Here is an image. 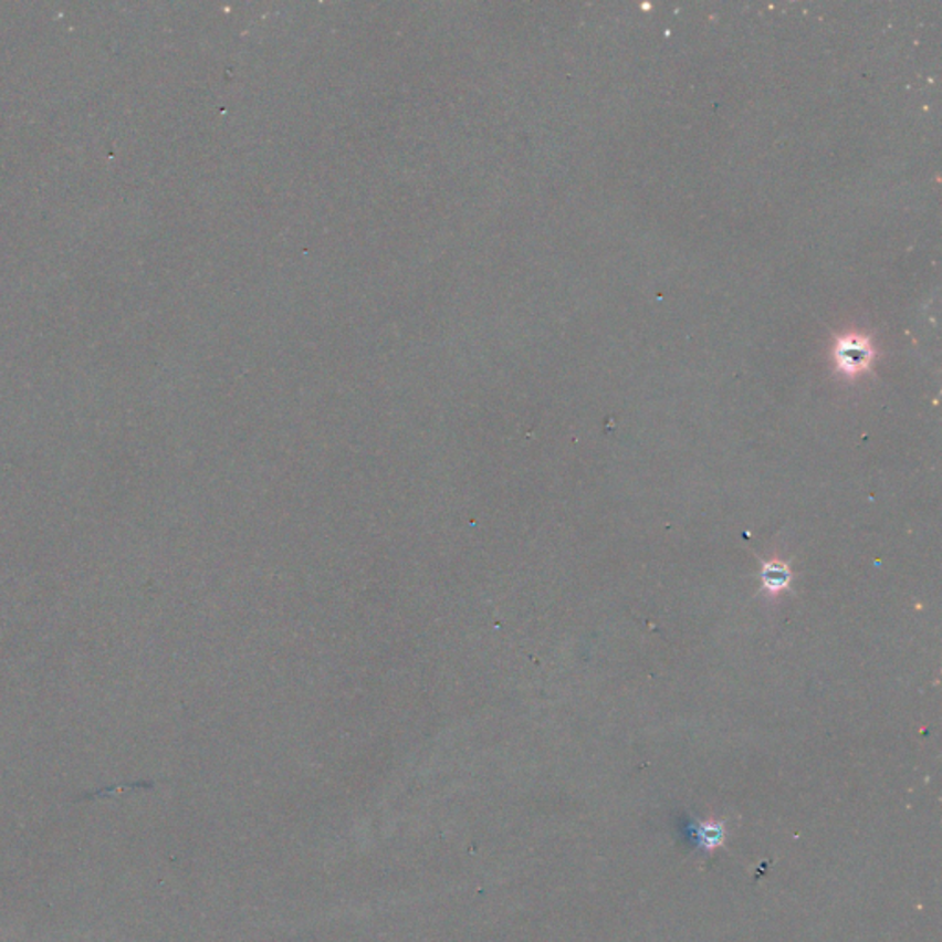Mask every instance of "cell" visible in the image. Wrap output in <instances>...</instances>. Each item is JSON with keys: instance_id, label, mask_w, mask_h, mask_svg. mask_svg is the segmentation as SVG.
I'll return each mask as SVG.
<instances>
[{"instance_id": "2", "label": "cell", "mask_w": 942, "mask_h": 942, "mask_svg": "<svg viewBox=\"0 0 942 942\" xmlns=\"http://www.w3.org/2000/svg\"><path fill=\"white\" fill-rule=\"evenodd\" d=\"M789 580H792V573L784 562L775 559V562H767L762 567V584H764V589L770 593L784 592L789 586Z\"/></svg>"}, {"instance_id": "3", "label": "cell", "mask_w": 942, "mask_h": 942, "mask_svg": "<svg viewBox=\"0 0 942 942\" xmlns=\"http://www.w3.org/2000/svg\"><path fill=\"white\" fill-rule=\"evenodd\" d=\"M722 828L712 827V825H702L697 830V841H700L705 849H712V847L722 844Z\"/></svg>"}, {"instance_id": "1", "label": "cell", "mask_w": 942, "mask_h": 942, "mask_svg": "<svg viewBox=\"0 0 942 942\" xmlns=\"http://www.w3.org/2000/svg\"><path fill=\"white\" fill-rule=\"evenodd\" d=\"M875 350L871 341L864 335L849 334L839 337L834 346V359L836 367L847 376H858L871 367Z\"/></svg>"}]
</instances>
